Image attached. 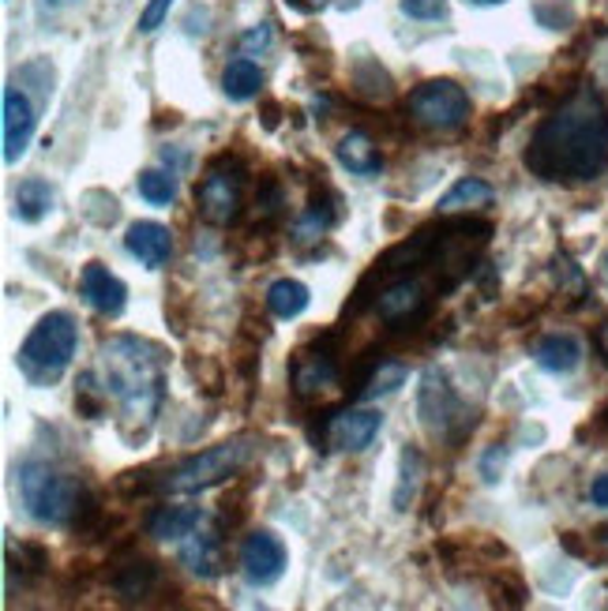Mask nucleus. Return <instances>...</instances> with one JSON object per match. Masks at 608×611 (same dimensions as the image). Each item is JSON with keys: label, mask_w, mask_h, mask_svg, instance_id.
Segmentation results:
<instances>
[{"label": "nucleus", "mask_w": 608, "mask_h": 611, "mask_svg": "<svg viewBox=\"0 0 608 611\" xmlns=\"http://www.w3.org/2000/svg\"><path fill=\"white\" fill-rule=\"evenodd\" d=\"M526 169L549 185H586L608 166V105L594 87H578L538 124L522 154Z\"/></svg>", "instance_id": "obj_1"}, {"label": "nucleus", "mask_w": 608, "mask_h": 611, "mask_svg": "<svg viewBox=\"0 0 608 611\" xmlns=\"http://www.w3.org/2000/svg\"><path fill=\"white\" fill-rule=\"evenodd\" d=\"M98 371L106 395L117 401L124 440L140 443L151 432L154 416L166 398V360L147 337L109 334L98 345Z\"/></svg>", "instance_id": "obj_2"}, {"label": "nucleus", "mask_w": 608, "mask_h": 611, "mask_svg": "<svg viewBox=\"0 0 608 611\" xmlns=\"http://www.w3.org/2000/svg\"><path fill=\"white\" fill-rule=\"evenodd\" d=\"M15 491H20V503L34 522L57 525V529L65 525L71 529L79 514V503L87 496L84 480L38 458H26L15 465Z\"/></svg>", "instance_id": "obj_3"}, {"label": "nucleus", "mask_w": 608, "mask_h": 611, "mask_svg": "<svg viewBox=\"0 0 608 611\" xmlns=\"http://www.w3.org/2000/svg\"><path fill=\"white\" fill-rule=\"evenodd\" d=\"M79 345V326L68 312H45L23 345L15 349V368L31 387H53L68 371Z\"/></svg>", "instance_id": "obj_4"}, {"label": "nucleus", "mask_w": 608, "mask_h": 611, "mask_svg": "<svg viewBox=\"0 0 608 611\" xmlns=\"http://www.w3.org/2000/svg\"><path fill=\"white\" fill-rule=\"evenodd\" d=\"M252 458V440L248 435H233V440L207 446L203 454H192V458L177 462L166 477H158V491H169V496H196V491H207L222 480H230L233 473L244 469V462Z\"/></svg>", "instance_id": "obj_5"}, {"label": "nucleus", "mask_w": 608, "mask_h": 611, "mask_svg": "<svg viewBox=\"0 0 608 611\" xmlns=\"http://www.w3.org/2000/svg\"><path fill=\"white\" fill-rule=\"evenodd\" d=\"M244 185H248V169L241 158L222 154L207 166L203 180L196 185V207L211 225H233L244 211Z\"/></svg>", "instance_id": "obj_6"}, {"label": "nucleus", "mask_w": 608, "mask_h": 611, "mask_svg": "<svg viewBox=\"0 0 608 611\" xmlns=\"http://www.w3.org/2000/svg\"><path fill=\"white\" fill-rule=\"evenodd\" d=\"M417 416H421L424 432L435 440H462L474 427V416H466V406L458 401L455 387H451L447 371L429 368L421 376V390H417Z\"/></svg>", "instance_id": "obj_7"}, {"label": "nucleus", "mask_w": 608, "mask_h": 611, "mask_svg": "<svg viewBox=\"0 0 608 611\" xmlns=\"http://www.w3.org/2000/svg\"><path fill=\"white\" fill-rule=\"evenodd\" d=\"M410 116L432 132H455L458 124L469 121V95L455 79H424L410 95Z\"/></svg>", "instance_id": "obj_8"}, {"label": "nucleus", "mask_w": 608, "mask_h": 611, "mask_svg": "<svg viewBox=\"0 0 608 611\" xmlns=\"http://www.w3.org/2000/svg\"><path fill=\"white\" fill-rule=\"evenodd\" d=\"M289 379L301 401H320V395L339 387V334H320L305 349H297Z\"/></svg>", "instance_id": "obj_9"}, {"label": "nucleus", "mask_w": 608, "mask_h": 611, "mask_svg": "<svg viewBox=\"0 0 608 611\" xmlns=\"http://www.w3.org/2000/svg\"><path fill=\"white\" fill-rule=\"evenodd\" d=\"M432 308V297H429V286H424L421 278H395L387 289H379L376 293V315L384 319L391 331H402V326H413L421 323L424 315H429Z\"/></svg>", "instance_id": "obj_10"}, {"label": "nucleus", "mask_w": 608, "mask_h": 611, "mask_svg": "<svg viewBox=\"0 0 608 611\" xmlns=\"http://www.w3.org/2000/svg\"><path fill=\"white\" fill-rule=\"evenodd\" d=\"M241 570L252 586H275L286 570V544L270 529H256L241 544Z\"/></svg>", "instance_id": "obj_11"}, {"label": "nucleus", "mask_w": 608, "mask_h": 611, "mask_svg": "<svg viewBox=\"0 0 608 611\" xmlns=\"http://www.w3.org/2000/svg\"><path fill=\"white\" fill-rule=\"evenodd\" d=\"M38 127V109L26 98L23 87H4V162L15 166L34 140Z\"/></svg>", "instance_id": "obj_12"}, {"label": "nucleus", "mask_w": 608, "mask_h": 611, "mask_svg": "<svg viewBox=\"0 0 608 611\" xmlns=\"http://www.w3.org/2000/svg\"><path fill=\"white\" fill-rule=\"evenodd\" d=\"M79 293L98 315H121L124 304H129V286L106 267V263H87L79 270Z\"/></svg>", "instance_id": "obj_13"}, {"label": "nucleus", "mask_w": 608, "mask_h": 611, "mask_svg": "<svg viewBox=\"0 0 608 611\" xmlns=\"http://www.w3.org/2000/svg\"><path fill=\"white\" fill-rule=\"evenodd\" d=\"M379 424L384 416L376 409H346V413H334L323 427V440L334 446V451H365V446L379 435Z\"/></svg>", "instance_id": "obj_14"}, {"label": "nucleus", "mask_w": 608, "mask_h": 611, "mask_svg": "<svg viewBox=\"0 0 608 611\" xmlns=\"http://www.w3.org/2000/svg\"><path fill=\"white\" fill-rule=\"evenodd\" d=\"M124 252L132 259H140L147 270H162L169 259H174V233L162 222H135L124 233Z\"/></svg>", "instance_id": "obj_15"}, {"label": "nucleus", "mask_w": 608, "mask_h": 611, "mask_svg": "<svg viewBox=\"0 0 608 611\" xmlns=\"http://www.w3.org/2000/svg\"><path fill=\"white\" fill-rule=\"evenodd\" d=\"M113 592L124 604H147V597H154L162 586V570L154 559H143V555H129L121 567L113 570Z\"/></svg>", "instance_id": "obj_16"}, {"label": "nucleus", "mask_w": 608, "mask_h": 611, "mask_svg": "<svg viewBox=\"0 0 608 611\" xmlns=\"http://www.w3.org/2000/svg\"><path fill=\"white\" fill-rule=\"evenodd\" d=\"M222 529H196L180 541V563L188 570L199 574V578H218L225 570V555H222Z\"/></svg>", "instance_id": "obj_17"}, {"label": "nucleus", "mask_w": 608, "mask_h": 611, "mask_svg": "<svg viewBox=\"0 0 608 611\" xmlns=\"http://www.w3.org/2000/svg\"><path fill=\"white\" fill-rule=\"evenodd\" d=\"M199 525H203L199 507H154L147 518V536H154V541H185Z\"/></svg>", "instance_id": "obj_18"}, {"label": "nucleus", "mask_w": 608, "mask_h": 611, "mask_svg": "<svg viewBox=\"0 0 608 611\" xmlns=\"http://www.w3.org/2000/svg\"><path fill=\"white\" fill-rule=\"evenodd\" d=\"M334 222H339V196H334L331 188H320L308 196V207H305V214L297 218L294 236L297 241H320Z\"/></svg>", "instance_id": "obj_19"}, {"label": "nucleus", "mask_w": 608, "mask_h": 611, "mask_svg": "<svg viewBox=\"0 0 608 611\" xmlns=\"http://www.w3.org/2000/svg\"><path fill=\"white\" fill-rule=\"evenodd\" d=\"M533 360H538V368L552 371V376H567V371H575L583 364V345L571 334H549L538 342Z\"/></svg>", "instance_id": "obj_20"}, {"label": "nucleus", "mask_w": 608, "mask_h": 611, "mask_svg": "<svg viewBox=\"0 0 608 611\" xmlns=\"http://www.w3.org/2000/svg\"><path fill=\"white\" fill-rule=\"evenodd\" d=\"M334 151H339V162L353 173V177H376V173L384 169V154H379V147L365 132H346Z\"/></svg>", "instance_id": "obj_21"}, {"label": "nucleus", "mask_w": 608, "mask_h": 611, "mask_svg": "<svg viewBox=\"0 0 608 611\" xmlns=\"http://www.w3.org/2000/svg\"><path fill=\"white\" fill-rule=\"evenodd\" d=\"M263 300H267V312L275 319H297L308 308L312 293H308L305 281L278 278V281H270V289H267V297H263Z\"/></svg>", "instance_id": "obj_22"}, {"label": "nucleus", "mask_w": 608, "mask_h": 611, "mask_svg": "<svg viewBox=\"0 0 608 611\" xmlns=\"http://www.w3.org/2000/svg\"><path fill=\"white\" fill-rule=\"evenodd\" d=\"M259 87H263V71L252 57H237V60L225 64V71H222L225 98H233V102H248V98L259 95Z\"/></svg>", "instance_id": "obj_23"}, {"label": "nucleus", "mask_w": 608, "mask_h": 611, "mask_svg": "<svg viewBox=\"0 0 608 611\" xmlns=\"http://www.w3.org/2000/svg\"><path fill=\"white\" fill-rule=\"evenodd\" d=\"M49 211H53V188L45 185L42 177H26L23 185L15 188V218L26 225H34Z\"/></svg>", "instance_id": "obj_24"}, {"label": "nucleus", "mask_w": 608, "mask_h": 611, "mask_svg": "<svg viewBox=\"0 0 608 611\" xmlns=\"http://www.w3.org/2000/svg\"><path fill=\"white\" fill-rule=\"evenodd\" d=\"M493 185H485L480 177H462L447 196L440 199V214H458V211H477V207L493 203Z\"/></svg>", "instance_id": "obj_25"}, {"label": "nucleus", "mask_w": 608, "mask_h": 611, "mask_svg": "<svg viewBox=\"0 0 608 611\" xmlns=\"http://www.w3.org/2000/svg\"><path fill=\"white\" fill-rule=\"evenodd\" d=\"M406 382V368L398 360H376L368 368V376L361 379V387H357V401H376V398H384V395H391V390H398Z\"/></svg>", "instance_id": "obj_26"}, {"label": "nucleus", "mask_w": 608, "mask_h": 611, "mask_svg": "<svg viewBox=\"0 0 608 611\" xmlns=\"http://www.w3.org/2000/svg\"><path fill=\"white\" fill-rule=\"evenodd\" d=\"M135 188H140V196L147 199L151 207H169L177 199V177L166 169H143Z\"/></svg>", "instance_id": "obj_27"}, {"label": "nucleus", "mask_w": 608, "mask_h": 611, "mask_svg": "<svg viewBox=\"0 0 608 611\" xmlns=\"http://www.w3.org/2000/svg\"><path fill=\"white\" fill-rule=\"evenodd\" d=\"M256 218H259V225L267 230L270 222H278L283 218V207H286V196H283V185H278L275 177H263L259 180V191H256Z\"/></svg>", "instance_id": "obj_28"}, {"label": "nucleus", "mask_w": 608, "mask_h": 611, "mask_svg": "<svg viewBox=\"0 0 608 611\" xmlns=\"http://www.w3.org/2000/svg\"><path fill=\"white\" fill-rule=\"evenodd\" d=\"M106 387H95V376H79L76 382V413L84 416V421H98V416H106Z\"/></svg>", "instance_id": "obj_29"}, {"label": "nucleus", "mask_w": 608, "mask_h": 611, "mask_svg": "<svg viewBox=\"0 0 608 611\" xmlns=\"http://www.w3.org/2000/svg\"><path fill=\"white\" fill-rule=\"evenodd\" d=\"M84 214L90 218V222L95 225H113L117 218H121V203H117L113 196H109V191H102V188H90V191H84Z\"/></svg>", "instance_id": "obj_30"}, {"label": "nucleus", "mask_w": 608, "mask_h": 611, "mask_svg": "<svg viewBox=\"0 0 608 611\" xmlns=\"http://www.w3.org/2000/svg\"><path fill=\"white\" fill-rule=\"evenodd\" d=\"M417 473H421V454H417L413 446H406L402 451V480H398V491H395V510H410Z\"/></svg>", "instance_id": "obj_31"}, {"label": "nucleus", "mask_w": 608, "mask_h": 611, "mask_svg": "<svg viewBox=\"0 0 608 611\" xmlns=\"http://www.w3.org/2000/svg\"><path fill=\"white\" fill-rule=\"evenodd\" d=\"M493 592H500V597H496L500 604H511V608L526 604V586L519 574H511V570H500V578L493 581Z\"/></svg>", "instance_id": "obj_32"}, {"label": "nucleus", "mask_w": 608, "mask_h": 611, "mask_svg": "<svg viewBox=\"0 0 608 611\" xmlns=\"http://www.w3.org/2000/svg\"><path fill=\"white\" fill-rule=\"evenodd\" d=\"M192 376H196L199 387H203V395H207V398H218V395H222V387H225V371L218 368L214 360H199V364H192Z\"/></svg>", "instance_id": "obj_33"}, {"label": "nucleus", "mask_w": 608, "mask_h": 611, "mask_svg": "<svg viewBox=\"0 0 608 611\" xmlns=\"http://www.w3.org/2000/svg\"><path fill=\"white\" fill-rule=\"evenodd\" d=\"M402 12L410 20H443L447 15V0H402Z\"/></svg>", "instance_id": "obj_34"}, {"label": "nucleus", "mask_w": 608, "mask_h": 611, "mask_svg": "<svg viewBox=\"0 0 608 611\" xmlns=\"http://www.w3.org/2000/svg\"><path fill=\"white\" fill-rule=\"evenodd\" d=\"M177 0H151L147 8H143V15H140V31H158L162 23L169 20V8H174Z\"/></svg>", "instance_id": "obj_35"}, {"label": "nucleus", "mask_w": 608, "mask_h": 611, "mask_svg": "<svg viewBox=\"0 0 608 611\" xmlns=\"http://www.w3.org/2000/svg\"><path fill=\"white\" fill-rule=\"evenodd\" d=\"M504 462H507V451H504V446H500V443L488 446L485 458H480V477H485L488 485H496V480H500V473H504Z\"/></svg>", "instance_id": "obj_36"}, {"label": "nucleus", "mask_w": 608, "mask_h": 611, "mask_svg": "<svg viewBox=\"0 0 608 611\" xmlns=\"http://www.w3.org/2000/svg\"><path fill=\"white\" fill-rule=\"evenodd\" d=\"M20 559H26L31 574H49V552L38 544H20Z\"/></svg>", "instance_id": "obj_37"}, {"label": "nucleus", "mask_w": 608, "mask_h": 611, "mask_svg": "<svg viewBox=\"0 0 608 611\" xmlns=\"http://www.w3.org/2000/svg\"><path fill=\"white\" fill-rule=\"evenodd\" d=\"M267 45H270V23L252 26V31L241 38V49H244V53H252V49H267Z\"/></svg>", "instance_id": "obj_38"}, {"label": "nucleus", "mask_w": 608, "mask_h": 611, "mask_svg": "<svg viewBox=\"0 0 608 611\" xmlns=\"http://www.w3.org/2000/svg\"><path fill=\"white\" fill-rule=\"evenodd\" d=\"M589 499H594L597 507H605V510H608V473H605V477H597V480H594V488H589Z\"/></svg>", "instance_id": "obj_39"}, {"label": "nucleus", "mask_w": 608, "mask_h": 611, "mask_svg": "<svg viewBox=\"0 0 608 611\" xmlns=\"http://www.w3.org/2000/svg\"><path fill=\"white\" fill-rule=\"evenodd\" d=\"M597 427H605V432H608V401L601 406V413H597Z\"/></svg>", "instance_id": "obj_40"}, {"label": "nucleus", "mask_w": 608, "mask_h": 611, "mask_svg": "<svg viewBox=\"0 0 608 611\" xmlns=\"http://www.w3.org/2000/svg\"><path fill=\"white\" fill-rule=\"evenodd\" d=\"M71 4V0H42V8H65Z\"/></svg>", "instance_id": "obj_41"}, {"label": "nucleus", "mask_w": 608, "mask_h": 611, "mask_svg": "<svg viewBox=\"0 0 608 611\" xmlns=\"http://www.w3.org/2000/svg\"><path fill=\"white\" fill-rule=\"evenodd\" d=\"M294 4H301V8H316V4H323V0H294Z\"/></svg>", "instance_id": "obj_42"}, {"label": "nucleus", "mask_w": 608, "mask_h": 611, "mask_svg": "<svg viewBox=\"0 0 608 611\" xmlns=\"http://www.w3.org/2000/svg\"><path fill=\"white\" fill-rule=\"evenodd\" d=\"M469 4H504V0H469Z\"/></svg>", "instance_id": "obj_43"}, {"label": "nucleus", "mask_w": 608, "mask_h": 611, "mask_svg": "<svg viewBox=\"0 0 608 611\" xmlns=\"http://www.w3.org/2000/svg\"><path fill=\"white\" fill-rule=\"evenodd\" d=\"M605 267H608V259H605Z\"/></svg>", "instance_id": "obj_44"}]
</instances>
